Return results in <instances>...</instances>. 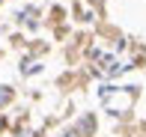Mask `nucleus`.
<instances>
[{
	"instance_id": "f257e3e1",
	"label": "nucleus",
	"mask_w": 146,
	"mask_h": 137,
	"mask_svg": "<svg viewBox=\"0 0 146 137\" xmlns=\"http://www.w3.org/2000/svg\"><path fill=\"white\" fill-rule=\"evenodd\" d=\"M12 99H15V93H12V87H0V107H6Z\"/></svg>"
},
{
	"instance_id": "f03ea898",
	"label": "nucleus",
	"mask_w": 146,
	"mask_h": 137,
	"mask_svg": "<svg viewBox=\"0 0 146 137\" xmlns=\"http://www.w3.org/2000/svg\"><path fill=\"white\" fill-rule=\"evenodd\" d=\"M60 137H81V134H78V131H63Z\"/></svg>"
},
{
	"instance_id": "7ed1b4c3",
	"label": "nucleus",
	"mask_w": 146,
	"mask_h": 137,
	"mask_svg": "<svg viewBox=\"0 0 146 137\" xmlns=\"http://www.w3.org/2000/svg\"><path fill=\"white\" fill-rule=\"evenodd\" d=\"M3 128H6V119H3V116H0V134H3Z\"/></svg>"
}]
</instances>
